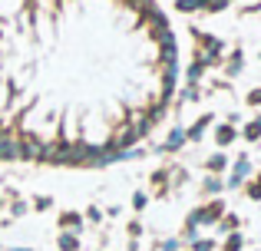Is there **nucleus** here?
<instances>
[{"label":"nucleus","mask_w":261,"mask_h":251,"mask_svg":"<svg viewBox=\"0 0 261 251\" xmlns=\"http://www.w3.org/2000/svg\"><path fill=\"white\" fill-rule=\"evenodd\" d=\"M225 165H228V159H225L222 152H218V155H212V159H208V172H222Z\"/></svg>","instance_id":"0eeeda50"},{"label":"nucleus","mask_w":261,"mask_h":251,"mask_svg":"<svg viewBox=\"0 0 261 251\" xmlns=\"http://www.w3.org/2000/svg\"><path fill=\"white\" fill-rule=\"evenodd\" d=\"M208 123H212V116H202V119H198V123H195V126H192V129H189V132H185V139H198V135H202V129H205V126H208Z\"/></svg>","instance_id":"423d86ee"},{"label":"nucleus","mask_w":261,"mask_h":251,"mask_svg":"<svg viewBox=\"0 0 261 251\" xmlns=\"http://www.w3.org/2000/svg\"><path fill=\"white\" fill-rule=\"evenodd\" d=\"M182 142H185V132H182V129H175V132H172V135H169V142H166V149H169V152H172V149H178V146H182Z\"/></svg>","instance_id":"1a4fd4ad"},{"label":"nucleus","mask_w":261,"mask_h":251,"mask_svg":"<svg viewBox=\"0 0 261 251\" xmlns=\"http://www.w3.org/2000/svg\"><path fill=\"white\" fill-rule=\"evenodd\" d=\"M60 225H63V228H76V232H80V225H83V218H80L76 212H63V215H60Z\"/></svg>","instance_id":"20e7f679"},{"label":"nucleus","mask_w":261,"mask_h":251,"mask_svg":"<svg viewBox=\"0 0 261 251\" xmlns=\"http://www.w3.org/2000/svg\"><path fill=\"white\" fill-rule=\"evenodd\" d=\"M215 142H218V146H228V142H235V126H231V123L218 126V129H215Z\"/></svg>","instance_id":"f257e3e1"},{"label":"nucleus","mask_w":261,"mask_h":251,"mask_svg":"<svg viewBox=\"0 0 261 251\" xmlns=\"http://www.w3.org/2000/svg\"><path fill=\"white\" fill-rule=\"evenodd\" d=\"M146 202H149V199H146L142 192H139V195H133V205H136V208H146Z\"/></svg>","instance_id":"2eb2a0df"},{"label":"nucleus","mask_w":261,"mask_h":251,"mask_svg":"<svg viewBox=\"0 0 261 251\" xmlns=\"http://www.w3.org/2000/svg\"><path fill=\"white\" fill-rule=\"evenodd\" d=\"M258 135H261V116L255 119V123H248V126H245V139H251V142H255Z\"/></svg>","instance_id":"6e6552de"},{"label":"nucleus","mask_w":261,"mask_h":251,"mask_svg":"<svg viewBox=\"0 0 261 251\" xmlns=\"http://www.w3.org/2000/svg\"><path fill=\"white\" fill-rule=\"evenodd\" d=\"M245 175H248V162H238V165H235V172H231V179H228V185H242V182H245Z\"/></svg>","instance_id":"7ed1b4c3"},{"label":"nucleus","mask_w":261,"mask_h":251,"mask_svg":"<svg viewBox=\"0 0 261 251\" xmlns=\"http://www.w3.org/2000/svg\"><path fill=\"white\" fill-rule=\"evenodd\" d=\"M0 202H4V199H0Z\"/></svg>","instance_id":"aec40b11"},{"label":"nucleus","mask_w":261,"mask_h":251,"mask_svg":"<svg viewBox=\"0 0 261 251\" xmlns=\"http://www.w3.org/2000/svg\"><path fill=\"white\" fill-rule=\"evenodd\" d=\"M222 228H238V218H235V215H228V218L222 221Z\"/></svg>","instance_id":"f3484780"},{"label":"nucleus","mask_w":261,"mask_h":251,"mask_svg":"<svg viewBox=\"0 0 261 251\" xmlns=\"http://www.w3.org/2000/svg\"><path fill=\"white\" fill-rule=\"evenodd\" d=\"M17 251H20V248H17Z\"/></svg>","instance_id":"412c9836"},{"label":"nucleus","mask_w":261,"mask_h":251,"mask_svg":"<svg viewBox=\"0 0 261 251\" xmlns=\"http://www.w3.org/2000/svg\"><path fill=\"white\" fill-rule=\"evenodd\" d=\"M225 7H228V0H208V4H205V10H208V13H218V10H225Z\"/></svg>","instance_id":"9b49d317"},{"label":"nucleus","mask_w":261,"mask_h":251,"mask_svg":"<svg viewBox=\"0 0 261 251\" xmlns=\"http://www.w3.org/2000/svg\"><path fill=\"white\" fill-rule=\"evenodd\" d=\"M215 245H212V241H195V251H212Z\"/></svg>","instance_id":"a211bd4d"},{"label":"nucleus","mask_w":261,"mask_h":251,"mask_svg":"<svg viewBox=\"0 0 261 251\" xmlns=\"http://www.w3.org/2000/svg\"><path fill=\"white\" fill-rule=\"evenodd\" d=\"M33 205H37V208H40V212H43V208H50V199H46V195H40V199H37V202H33Z\"/></svg>","instance_id":"dca6fc26"},{"label":"nucleus","mask_w":261,"mask_h":251,"mask_svg":"<svg viewBox=\"0 0 261 251\" xmlns=\"http://www.w3.org/2000/svg\"><path fill=\"white\" fill-rule=\"evenodd\" d=\"M205 4H208V0H175V10L195 13V10H205Z\"/></svg>","instance_id":"f03ea898"},{"label":"nucleus","mask_w":261,"mask_h":251,"mask_svg":"<svg viewBox=\"0 0 261 251\" xmlns=\"http://www.w3.org/2000/svg\"><path fill=\"white\" fill-rule=\"evenodd\" d=\"M60 248H63V251H76L80 248V238L73 232H63V235H60Z\"/></svg>","instance_id":"39448f33"},{"label":"nucleus","mask_w":261,"mask_h":251,"mask_svg":"<svg viewBox=\"0 0 261 251\" xmlns=\"http://www.w3.org/2000/svg\"><path fill=\"white\" fill-rule=\"evenodd\" d=\"M248 199H261V182H255V185H248Z\"/></svg>","instance_id":"4468645a"},{"label":"nucleus","mask_w":261,"mask_h":251,"mask_svg":"<svg viewBox=\"0 0 261 251\" xmlns=\"http://www.w3.org/2000/svg\"><path fill=\"white\" fill-rule=\"evenodd\" d=\"M205 192H212V195H215V192H222V182H218L215 175H208V179H205Z\"/></svg>","instance_id":"9d476101"},{"label":"nucleus","mask_w":261,"mask_h":251,"mask_svg":"<svg viewBox=\"0 0 261 251\" xmlns=\"http://www.w3.org/2000/svg\"><path fill=\"white\" fill-rule=\"evenodd\" d=\"M27 212V202H13V215H23Z\"/></svg>","instance_id":"6ab92c4d"},{"label":"nucleus","mask_w":261,"mask_h":251,"mask_svg":"<svg viewBox=\"0 0 261 251\" xmlns=\"http://www.w3.org/2000/svg\"><path fill=\"white\" fill-rule=\"evenodd\" d=\"M238 70H242V53H235V57L228 60V73H231V76H235Z\"/></svg>","instance_id":"ddd939ff"},{"label":"nucleus","mask_w":261,"mask_h":251,"mask_svg":"<svg viewBox=\"0 0 261 251\" xmlns=\"http://www.w3.org/2000/svg\"><path fill=\"white\" fill-rule=\"evenodd\" d=\"M225 251H242V235H231V238L225 241Z\"/></svg>","instance_id":"f8f14e48"}]
</instances>
